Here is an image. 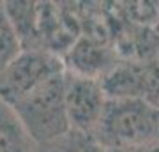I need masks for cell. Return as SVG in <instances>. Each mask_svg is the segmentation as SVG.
<instances>
[{
  "label": "cell",
  "instance_id": "52a82bcc",
  "mask_svg": "<svg viewBox=\"0 0 159 152\" xmlns=\"http://www.w3.org/2000/svg\"><path fill=\"white\" fill-rule=\"evenodd\" d=\"M35 141L11 104L0 99V152H34Z\"/></svg>",
  "mask_w": 159,
  "mask_h": 152
},
{
  "label": "cell",
  "instance_id": "7a4b0ae2",
  "mask_svg": "<svg viewBox=\"0 0 159 152\" xmlns=\"http://www.w3.org/2000/svg\"><path fill=\"white\" fill-rule=\"evenodd\" d=\"M64 73L48 78L11 104L35 145L55 140L69 131L64 106Z\"/></svg>",
  "mask_w": 159,
  "mask_h": 152
},
{
  "label": "cell",
  "instance_id": "3957f363",
  "mask_svg": "<svg viewBox=\"0 0 159 152\" xmlns=\"http://www.w3.org/2000/svg\"><path fill=\"white\" fill-rule=\"evenodd\" d=\"M66 71V62L48 48L23 50L0 73V99L12 104L48 78Z\"/></svg>",
  "mask_w": 159,
  "mask_h": 152
},
{
  "label": "cell",
  "instance_id": "30bf717a",
  "mask_svg": "<svg viewBox=\"0 0 159 152\" xmlns=\"http://www.w3.org/2000/svg\"><path fill=\"white\" fill-rule=\"evenodd\" d=\"M143 101L159 108V58L143 62Z\"/></svg>",
  "mask_w": 159,
  "mask_h": 152
},
{
  "label": "cell",
  "instance_id": "277c9868",
  "mask_svg": "<svg viewBox=\"0 0 159 152\" xmlns=\"http://www.w3.org/2000/svg\"><path fill=\"white\" fill-rule=\"evenodd\" d=\"M106 96L99 80L64 73V106L71 131L92 135L101 118Z\"/></svg>",
  "mask_w": 159,
  "mask_h": 152
},
{
  "label": "cell",
  "instance_id": "ba28073f",
  "mask_svg": "<svg viewBox=\"0 0 159 152\" xmlns=\"http://www.w3.org/2000/svg\"><path fill=\"white\" fill-rule=\"evenodd\" d=\"M34 152H104L97 145L90 135H83L78 131L64 133L55 140L35 145Z\"/></svg>",
  "mask_w": 159,
  "mask_h": 152
},
{
  "label": "cell",
  "instance_id": "8992f818",
  "mask_svg": "<svg viewBox=\"0 0 159 152\" xmlns=\"http://www.w3.org/2000/svg\"><path fill=\"white\" fill-rule=\"evenodd\" d=\"M69 62L66 66V71L87 78L99 80L113 66V58H110L108 50L101 48L99 44H94L92 41H80L74 44L69 53Z\"/></svg>",
  "mask_w": 159,
  "mask_h": 152
},
{
  "label": "cell",
  "instance_id": "6da1fadb",
  "mask_svg": "<svg viewBox=\"0 0 159 152\" xmlns=\"http://www.w3.org/2000/svg\"><path fill=\"white\" fill-rule=\"evenodd\" d=\"M90 136L102 150L133 152L159 138V108L143 99H106Z\"/></svg>",
  "mask_w": 159,
  "mask_h": 152
},
{
  "label": "cell",
  "instance_id": "5b68a950",
  "mask_svg": "<svg viewBox=\"0 0 159 152\" xmlns=\"http://www.w3.org/2000/svg\"><path fill=\"white\" fill-rule=\"evenodd\" d=\"M99 83L106 99H142L143 62H113Z\"/></svg>",
  "mask_w": 159,
  "mask_h": 152
},
{
  "label": "cell",
  "instance_id": "8fae6325",
  "mask_svg": "<svg viewBox=\"0 0 159 152\" xmlns=\"http://www.w3.org/2000/svg\"><path fill=\"white\" fill-rule=\"evenodd\" d=\"M133 152H159V138L148 141V143L142 145L140 149H136V150H133Z\"/></svg>",
  "mask_w": 159,
  "mask_h": 152
},
{
  "label": "cell",
  "instance_id": "9c48e42d",
  "mask_svg": "<svg viewBox=\"0 0 159 152\" xmlns=\"http://www.w3.org/2000/svg\"><path fill=\"white\" fill-rule=\"evenodd\" d=\"M23 51L21 41L11 18L6 11V6L0 2V73L9 66Z\"/></svg>",
  "mask_w": 159,
  "mask_h": 152
}]
</instances>
